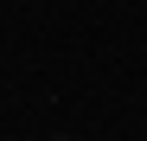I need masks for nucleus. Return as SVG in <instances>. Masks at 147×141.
<instances>
[{
  "mask_svg": "<svg viewBox=\"0 0 147 141\" xmlns=\"http://www.w3.org/2000/svg\"><path fill=\"white\" fill-rule=\"evenodd\" d=\"M45 141H70V135H45Z\"/></svg>",
  "mask_w": 147,
  "mask_h": 141,
  "instance_id": "nucleus-1",
  "label": "nucleus"
}]
</instances>
